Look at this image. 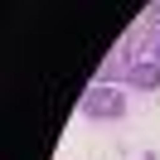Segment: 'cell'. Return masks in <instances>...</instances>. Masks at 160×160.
<instances>
[{"label":"cell","instance_id":"5b68a950","mask_svg":"<svg viewBox=\"0 0 160 160\" xmlns=\"http://www.w3.org/2000/svg\"><path fill=\"white\" fill-rule=\"evenodd\" d=\"M146 15H150V20L160 24V0H150V5H146Z\"/></svg>","mask_w":160,"mask_h":160},{"label":"cell","instance_id":"7a4b0ae2","mask_svg":"<svg viewBox=\"0 0 160 160\" xmlns=\"http://www.w3.org/2000/svg\"><path fill=\"white\" fill-rule=\"evenodd\" d=\"M155 39H160V24L150 20L146 10H141L136 20H131V29L121 34V49H126L131 58H150V44H155Z\"/></svg>","mask_w":160,"mask_h":160},{"label":"cell","instance_id":"3957f363","mask_svg":"<svg viewBox=\"0 0 160 160\" xmlns=\"http://www.w3.org/2000/svg\"><path fill=\"white\" fill-rule=\"evenodd\" d=\"M126 68H131V53L117 44V49L102 58V68H97V78H92V82H102V88H121V82H126Z\"/></svg>","mask_w":160,"mask_h":160},{"label":"cell","instance_id":"6da1fadb","mask_svg":"<svg viewBox=\"0 0 160 160\" xmlns=\"http://www.w3.org/2000/svg\"><path fill=\"white\" fill-rule=\"evenodd\" d=\"M78 112L88 121H121L126 117V88H102V82H92V88L82 92Z\"/></svg>","mask_w":160,"mask_h":160},{"label":"cell","instance_id":"8992f818","mask_svg":"<svg viewBox=\"0 0 160 160\" xmlns=\"http://www.w3.org/2000/svg\"><path fill=\"white\" fill-rule=\"evenodd\" d=\"M150 58H155V63H160V39H155V44H150Z\"/></svg>","mask_w":160,"mask_h":160},{"label":"cell","instance_id":"277c9868","mask_svg":"<svg viewBox=\"0 0 160 160\" xmlns=\"http://www.w3.org/2000/svg\"><path fill=\"white\" fill-rule=\"evenodd\" d=\"M121 88L155 92V88H160V63H155V58H131V68H126V82H121Z\"/></svg>","mask_w":160,"mask_h":160}]
</instances>
